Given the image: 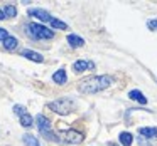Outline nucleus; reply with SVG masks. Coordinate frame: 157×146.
Segmentation results:
<instances>
[{"instance_id": "obj_1", "label": "nucleus", "mask_w": 157, "mask_h": 146, "mask_svg": "<svg viewBox=\"0 0 157 146\" xmlns=\"http://www.w3.org/2000/svg\"><path fill=\"white\" fill-rule=\"evenodd\" d=\"M113 84L112 76H93V77L83 79L78 82V91L81 94H96L105 89H108Z\"/></svg>"}, {"instance_id": "obj_2", "label": "nucleus", "mask_w": 157, "mask_h": 146, "mask_svg": "<svg viewBox=\"0 0 157 146\" xmlns=\"http://www.w3.org/2000/svg\"><path fill=\"white\" fill-rule=\"evenodd\" d=\"M27 14L31 15V17H36V19H39V20L46 22V24H49L52 29H59V30H66V29H68V25H66L64 22L59 20V19H54L48 10H44V9H29Z\"/></svg>"}, {"instance_id": "obj_3", "label": "nucleus", "mask_w": 157, "mask_h": 146, "mask_svg": "<svg viewBox=\"0 0 157 146\" xmlns=\"http://www.w3.org/2000/svg\"><path fill=\"white\" fill-rule=\"evenodd\" d=\"M25 34L34 41H49V39L54 37V32L51 29H48L46 25H41V24H34V22L25 25Z\"/></svg>"}, {"instance_id": "obj_4", "label": "nucleus", "mask_w": 157, "mask_h": 146, "mask_svg": "<svg viewBox=\"0 0 157 146\" xmlns=\"http://www.w3.org/2000/svg\"><path fill=\"white\" fill-rule=\"evenodd\" d=\"M36 124H37V128H39V133H41L46 139L54 141V143H61V138H58L56 133L51 129V123H49V119L46 118L44 114H37V116H36Z\"/></svg>"}, {"instance_id": "obj_5", "label": "nucleus", "mask_w": 157, "mask_h": 146, "mask_svg": "<svg viewBox=\"0 0 157 146\" xmlns=\"http://www.w3.org/2000/svg\"><path fill=\"white\" fill-rule=\"evenodd\" d=\"M48 108L52 109L54 112H58V114L66 116V114H69V112L75 109V101H73V99H69V98H61V99H58V101L49 102Z\"/></svg>"}, {"instance_id": "obj_6", "label": "nucleus", "mask_w": 157, "mask_h": 146, "mask_svg": "<svg viewBox=\"0 0 157 146\" xmlns=\"http://www.w3.org/2000/svg\"><path fill=\"white\" fill-rule=\"evenodd\" d=\"M61 141L64 143H69V144H79V143L85 139V136L81 134V133L75 131V129H68V131H63L61 134Z\"/></svg>"}, {"instance_id": "obj_7", "label": "nucleus", "mask_w": 157, "mask_h": 146, "mask_svg": "<svg viewBox=\"0 0 157 146\" xmlns=\"http://www.w3.org/2000/svg\"><path fill=\"white\" fill-rule=\"evenodd\" d=\"M95 69V62L91 61H76L73 64V71L75 72H85V71H91Z\"/></svg>"}, {"instance_id": "obj_8", "label": "nucleus", "mask_w": 157, "mask_h": 146, "mask_svg": "<svg viewBox=\"0 0 157 146\" xmlns=\"http://www.w3.org/2000/svg\"><path fill=\"white\" fill-rule=\"evenodd\" d=\"M21 55H24L25 59H29V61H34V62H42V61H44V57H42L39 52L31 51V49H24V51L21 52Z\"/></svg>"}, {"instance_id": "obj_9", "label": "nucleus", "mask_w": 157, "mask_h": 146, "mask_svg": "<svg viewBox=\"0 0 157 146\" xmlns=\"http://www.w3.org/2000/svg\"><path fill=\"white\" fill-rule=\"evenodd\" d=\"M139 134H142V138H145V139H155L157 138V128H140Z\"/></svg>"}, {"instance_id": "obj_10", "label": "nucleus", "mask_w": 157, "mask_h": 146, "mask_svg": "<svg viewBox=\"0 0 157 146\" xmlns=\"http://www.w3.org/2000/svg\"><path fill=\"white\" fill-rule=\"evenodd\" d=\"M52 81H54L56 84H66V81H68V76H66V71H64V69H59V71H56L54 74H52Z\"/></svg>"}, {"instance_id": "obj_11", "label": "nucleus", "mask_w": 157, "mask_h": 146, "mask_svg": "<svg viewBox=\"0 0 157 146\" xmlns=\"http://www.w3.org/2000/svg\"><path fill=\"white\" fill-rule=\"evenodd\" d=\"M128 98L133 99V101H137V102H140V104H147V98L139 91V89H133V91H130V92H128Z\"/></svg>"}, {"instance_id": "obj_12", "label": "nucleus", "mask_w": 157, "mask_h": 146, "mask_svg": "<svg viewBox=\"0 0 157 146\" xmlns=\"http://www.w3.org/2000/svg\"><path fill=\"white\" fill-rule=\"evenodd\" d=\"M68 42H69L71 47H83V45H85V39H81L76 34H69L68 35Z\"/></svg>"}, {"instance_id": "obj_13", "label": "nucleus", "mask_w": 157, "mask_h": 146, "mask_svg": "<svg viewBox=\"0 0 157 146\" xmlns=\"http://www.w3.org/2000/svg\"><path fill=\"white\" fill-rule=\"evenodd\" d=\"M118 139H120V143H122V146H130L133 143V134L128 131H122L118 136Z\"/></svg>"}, {"instance_id": "obj_14", "label": "nucleus", "mask_w": 157, "mask_h": 146, "mask_svg": "<svg viewBox=\"0 0 157 146\" xmlns=\"http://www.w3.org/2000/svg\"><path fill=\"white\" fill-rule=\"evenodd\" d=\"M2 44H4V47L7 49V51H15V49H17V45H19V41L15 37H9V39H5L4 42H2Z\"/></svg>"}, {"instance_id": "obj_15", "label": "nucleus", "mask_w": 157, "mask_h": 146, "mask_svg": "<svg viewBox=\"0 0 157 146\" xmlns=\"http://www.w3.org/2000/svg\"><path fill=\"white\" fill-rule=\"evenodd\" d=\"M22 141H24L25 146H41L39 141L36 139V136H32V134H24L22 136Z\"/></svg>"}, {"instance_id": "obj_16", "label": "nucleus", "mask_w": 157, "mask_h": 146, "mask_svg": "<svg viewBox=\"0 0 157 146\" xmlns=\"http://www.w3.org/2000/svg\"><path fill=\"white\" fill-rule=\"evenodd\" d=\"M21 124L24 126V128H31V126L34 124V118H32L29 112H25V114L21 116Z\"/></svg>"}, {"instance_id": "obj_17", "label": "nucleus", "mask_w": 157, "mask_h": 146, "mask_svg": "<svg viewBox=\"0 0 157 146\" xmlns=\"http://www.w3.org/2000/svg\"><path fill=\"white\" fill-rule=\"evenodd\" d=\"M4 14H5V17H15L17 15V9H15V5H5V9H4Z\"/></svg>"}, {"instance_id": "obj_18", "label": "nucleus", "mask_w": 157, "mask_h": 146, "mask_svg": "<svg viewBox=\"0 0 157 146\" xmlns=\"http://www.w3.org/2000/svg\"><path fill=\"white\" fill-rule=\"evenodd\" d=\"M14 112L19 116V118H21V116H22V114H25L27 111H25V108H24V106H21V104H15V106H14Z\"/></svg>"}, {"instance_id": "obj_19", "label": "nucleus", "mask_w": 157, "mask_h": 146, "mask_svg": "<svg viewBox=\"0 0 157 146\" xmlns=\"http://www.w3.org/2000/svg\"><path fill=\"white\" fill-rule=\"evenodd\" d=\"M147 27H149L150 30L157 32V19H150V20L147 22Z\"/></svg>"}, {"instance_id": "obj_20", "label": "nucleus", "mask_w": 157, "mask_h": 146, "mask_svg": "<svg viewBox=\"0 0 157 146\" xmlns=\"http://www.w3.org/2000/svg\"><path fill=\"white\" fill-rule=\"evenodd\" d=\"M9 37H10V35H9V32H7V30H5V29H4V27H0V41L4 42V41H5V39H9Z\"/></svg>"}, {"instance_id": "obj_21", "label": "nucleus", "mask_w": 157, "mask_h": 146, "mask_svg": "<svg viewBox=\"0 0 157 146\" xmlns=\"http://www.w3.org/2000/svg\"><path fill=\"white\" fill-rule=\"evenodd\" d=\"M139 144H140V146H149V143L145 141V138H142V136H139Z\"/></svg>"}, {"instance_id": "obj_22", "label": "nucleus", "mask_w": 157, "mask_h": 146, "mask_svg": "<svg viewBox=\"0 0 157 146\" xmlns=\"http://www.w3.org/2000/svg\"><path fill=\"white\" fill-rule=\"evenodd\" d=\"M4 19H5V14H4V10L0 9V20H4Z\"/></svg>"}, {"instance_id": "obj_23", "label": "nucleus", "mask_w": 157, "mask_h": 146, "mask_svg": "<svg viewBox=\"0 0 157 146\" xmlns=\"http://www.w3.org/2000/svg\"><path fill=\"white\" fill-rule=\"evenodd\" d=\"M110 146H115V144H110Z\"/></svg>"}]
</instances>
